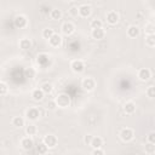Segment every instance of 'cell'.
<instances>
[{
	"label": "cell",
	"instance_id": "cell-35",
	"mask_svg": "<svg viewBox=\"0 0 155 155\" xmlns=\"http://www.w3.org/2000/svg\"><path fill=\"white\" fill-rule=\"evenodd\" d=\"M91 155H105V153H104V150L101 148V149H93L92 153H91Z\"/></svg>",
	"mask_w": 155,
	"mask_h": 155
},
{
	"label": "cell",
	"instance_id": "cell-28",
	"mask_svg": "<svg viewBox=\"0 0 155 155\" xmlns=\"http://www.w3.org/2000/svg\"><path fill=\"white\" fill-rule=\"evenodd\" d=\"M47 150H48V148L41 142V143H39L38 145H36V151L39 153V154H46L47 153Z\"/></svg>",
	"mask_w": 155,
	"mask_h": 155
},
{
	"label": "cell",
	"instance_id": "cell-17",
	"mask_svg": "<svg viewBox=\"0 0 155 155\" xmlns=\"http://www.w3.org/2000/svg\"><path fill=\"white\" fill-rule=\"evenodd\" d=\"M124 111L125 114L127 115H132L134 111H136V103L134 102H126L125 105H124Z\"/></svg>",
	"mask_w": 155,
	"mask_h": 155
},
{
	"label": "cell",
	"instance_id": "cell-16",
	"mask_svg": "<svg viewBox=\"0 0 155 155\" xmlns=\"http://www.w3.org/2000/svg\"><path fill=\"white\" fill-rule=\"evenodd\" d=\"M90 145L92 147V149H101L103 147V138L99 136H93Z\"/></svg>",
	"mask_w": 155,
	"mask_h": 155
},
{
	"label": "cell",
	"instance_id": "cell-29",
	"mask_svg": "<svg viewBox=\"0 0 155 155\" xmlns=\"http://www.w3.org/2000/svg\"><path fill=\"white\" fill-rule=\"evenodd\" d=\"M8 92V86L4 81H0V96H5Z\"/></svg>",
	"mask_w": 155,
	"mask_h": 155
},
{
	"label": "cell",
	"instance_id": "cell-23",
	"mask_svg": "<svg viewBox=\"0 0 155 155\" xmlns=\"http://www.w3.org/2000/svg\"><path fill=\"white\" fill-rule=\"evenodd\" d=\"M40 90H41L45 94H50V93H52V91H53V85L50 84V82H44V84L40 86Z\"/></svg>",
	"mask_w": 155,
	"mask_h": 155
},
{
	"label": "cell",
	"instance_id": "cell-20",
	"mask_svg": "<svg viewBox=\"0 0 155 155\" xmlns=\"http://www.w3.org/2000/svg\"><path fill=\"white\" fill-rule=\"evenodd\" d=\"M19 47H21L23 51L30 50V48H31V41H30V39H27V38L21 39V41H19Z\"/></svg>",
	"mask_w": 155,
	"mask_h": 155
},
{
	"label": "cell",
	"instance_id": "cell-19",
	"mask_svg": "<svg viewBox=\"0 0 155 155\" xmlns=\"http://www.w3.org/2000/svg\"><path fill=\"white\" fill-rule=\"evenodd\" d=\"M11 124H12V126H15V127H17V128H21V127H23V126L25 125V120H24L22 116H15V117L12 119Z\"/></svg>",
	"mask_w": 155,
	"mask_h": 155
},
{
	"label": "cell",
	"instance_id": "cell-31",
	"mask_svg": "<svg viewBox=\"0 0 155 155\" xmlns=\"http://www.w3.org/2000/svg\"><path fill=\"white\" fill-rule=\"evenodd\" d=\"M145 93H147V96L149 97V98H154L155 97V86H149L148 88H147V91H145Z\"/></svg>",
	"mask_w": 155,
	"mask_h": 155
},
{
	"label": "cell",
	"instance_id": "cell-21",
	"mask_svg": "<svg viewBox=\"0 0 155 155\" xmlns=\"http://www.w3.org/2000/svg\"><path fill=\"white\" fill-rule=\"evenodd\" d=\"M38 133V127L34 124H29L28 126H25V134L28 137H33Z\"/></svg>",
	"mask_w": 155,
	"mask_h": 155
},
{
	"label": "cell",
	"instance_id": "cell-22",
	"mask_svg": "<svg viewBox=\"0 0 155 155\" xmlns=\"http://www.w3.org/2000/svg\"><path fill=\"white\" fill-rule=\"evenodd\" d=\"M62 16H63V12H62V10H59V8H52V10L50 11V17H51L53 21L61 19Z\"/></svg>",
	"mask_w": 155,
	"mask_h": 155
},
{
	"label": "cell",
	"instance_id": "cell-27",
	"mask_svg": "<svg viewBox=\"0 0 155 155\" xmlns=\"http://www.w3.org/2000/svg\"><path fill=\"white\" fill-rule=\"evenodd\" d=\"M145 45L149 47H154L155 46V34L154 35H147L145 38Z\"/></svg>",
	"mask_w": 155,
	"mask_h": 155
},
{
	"label": "cell",
	"instance_id": "cell-34",
	"mask_svg": "<svg viewBox=\"0 0 155 155\" xmlns=\"http://www.w3.org/2000/svg\"><path fill=\"white\" fill-rule=\"evenodd\" d=\"M92 134H85L84 136V143L85 144H87V145H90L91 144V140H92Z\"/></svg>",
	"mask_w": 155,
	"mask_h": 155
},
{
	"label": "cell",
	"instance_id": "cell-4",
	"mask_svg": "<svg viewBox=\"0 0 155 155\" xmlns=\"http://www.w3.org/2000/svg\"><path fill=\"white\" fill-rule=\"evenodd\" d=\"M70 69L76 73V74H80L85 70V62L82 59H73L70 62Z\"/></svg>",
	"mask_w": 155,
	"mask_h": 155
},
{
	"label": "cell",
	"instance_id": "cell-36",
	"mask_svg": "<svg viewBox=\"0 0 155 155\" xmlns=\"http://www.w3.org/2000/svg\"><path fill=\"white\" fill-rule=\"evenodd\" d=\"M69 13H70L73 17H76V16H78V7H76V6H73V7H70V10H69Z\"/></svg>",
	"mask_w": 155,
	"mask_h": 155
},
{
	"label": "cell",
	"instance_id": "cell-1",
	"mask_svg": "<svg viewBox=\"0 0 155 155\" xmlns=\"http://www.w3.org/2000/svg\"><path fill=\"white\" fill-rule=\"evenodd\" d=\"M54 102H56V104H57V108L65 109V108H68V107L70 105L71 99H70V96H69L68 93L62 92V93H58V94L56 96Z\"/></svg>",
	"mask_w": 155,
	"mask_h": 155
},
{
	"label": "cell",
	"instance_id": "cell-2",
	"mask_svg": "<svg viewBox=\"0 0 155 155\" xmlns=\"http://www.w3.org/2000/svg\"><path fill=\"white\" fill-rule=\"evenodd\" d=\"M119 136H120V138H121L122 142H126L127 143V142H131L134 138V131L132 128H130V127H125V128H122L120 131Z\"/></svg>",
	"mask_w": 155,
	"mask_h": 155
},
{
	"label": "cell",
	"instance_id": "cell-13",
	"mask_svg": "<svg viewBox=\"0 0 155 155\" xmlns=\"http://www.w3.org/2000/svg\"><path fill=\"white\" fill-rule=\"evenodd\" d=\"M21 147H22V149H24V150H30L33 147H34V140H33V138L31 137H24V138H22V140H21Z\"/></svg>",
	"mask_w": 155,
	"mask_h": 155
},
{
	"label": "cell",
	"instance_id": "cell-7",
	"mask_svg": "<svg viewBox=\"0 0 155 155\" xmlns=\"http://www.w3.org/2000/svg\"><path fill=\"white\" fill-rule=\"evenodd\" d=\"M13 24H15L16 28H18V29H23V28L27 27V24H28V19H27V17H25L24 15H17V16L15 17V19H13Z\"/></svg>",
	"mask_w": 155,
	"mask_h": 155
},
{
	"label": "cell",
	"instance_id": "cell-15",
	"mask_svg": "<svg viewBox=\"0 0 155 155\" xmlns=\"http://www.w3.org/2000/svg\"><path fill=\"white\" fill-rule=\"evenodd\" d=\"M139 34H140V29L138 25H130L127 28V36L134 39V38L139 36Z\"/></svg>",
	"mask_w": 155,
	"mask_h": 155
},
{
	"label": "cell",
	"instance_id": "cell-14",
	"mask_svg": "<svg viewBox=\"0 0 155 155\" xmlns=\"http://www.w3.org/2000/svg\"><path fill=\"white\" fill-rule=\"evenodd\" d=\"M91 36H92V39H94V40H102V39H104V36H105V30H104L103 28L92 29V30H91Z\"/></svg>",
	"mask_w": 155,
	"mask_h": 155
},
{
	"label": "cell",
	"instance_id": "cell-3",
	"mask_svg": "<svg viewBox=\"0 0 155 155\" xmlns=\"http://www.w3.org/2000/svg\"><path fill=\"white\" fill-rule=\"evenodd\" d=\"M81 87L87 91V92H91L96 88V80L91 76H87V78H84L82 81H81Z\"/></svg>",
	"mask_w": 155,
	"mask_h": 155
},
{
	"label": "cell",
	"instance_id": "cell-5",
	"mask_svg": "<svg viewBox=\"0 0 155 155\" xmlns=\"http://www.w3.org/2000/svg\"><path fill=\"white\" fill-rule=\"evenodd\" d=\"M25 117H27V120H29V121H36V120H39V117H40V110H39L38 108H35V107L28 108V109L25 110Z\"/></svg>",
	"mask_w": 155,
	"mask_h": 155
},
{
	"label": "cell",
	"instance_id": "cell-26",
	"mask_svg": "<svg viewBox=\"0 0 155 155\" xmlns=\"http://www.w3.org/2000/svg\"><path fill=\"white\" fill-rule=\"evenodd\" d=\"M53 34H54V30H53L52 28H46V29H44V30H42V33H41L42 38H44V39H46V40H48Z\"/></svg>",
	"mask_w": 155,
	"mask_h": 155
},
{
	"label": "cell",
	"instance_id": "cell-30",
	"mask_svg": "<svg viewBox=\"0 0 155 155\" xmlns=\"http://www.w3.org/2000/svg\"><path fill=\"white\" fill-rule=\"evenodd\" d=\"M144 149H145V153L149 154V155H153V154L155 153V145L151 144V143H147Z\"/></svg>",
	"mask_w": 155,
	"mask_h": 155
},
{
	"label": "cell",
	"instance_id": "cell-12",
	"mask_svg": "<svg viewBox=\"0 0 155 155\" xmlns=\"http://www.w3.org/2000/svg\"><path fill=\"white\" fill-rule=\"evenodd\" d=\"M120 19V16L116 11H109L107 13V22L110 24V25H115Z\"/></svg>",
	"mask_w": 155,
	"mask_h": 155
},
{
	"label": "cell",
	"instance_id": "cell-33",
	"mask_svg": "<svg viewBox=\"0 0 155 155\" xmlns=\"http://www.w3.org/2000/svg\"><path fill=\"white\" fill-rule=\"evenodd\" d=\"M56 108H57V104H56L54 99H53V101H50V102L47 103V109H48V110H54Z\"/></svg>",
	"mask_w": 155,
	"mask_h": 155
},
{
	"label": "cell",
	"instance_id": "cell-32",
	"mask_svg": "<svg viewBox=\"0 0 155 155\" xmlns=\"http://www.w3.org/2000/svg\"><path fill=\"white\" fill-rule=\"evenodd\" d=\"M147 142L148 143H151V144H155V132L154 131H150L147 136Z\"/></svg>",
	"mask_w": 155,
	"mask_h": 155
},
{
	"label": "cell",
	"instance_id": "cell-24",
	"mask_svg": "<svg viewBox=\"0 0 155 155\" xmlns=\"http://www.w3.org/2000/svg\"><path fill=\"white\" fill-rule=\"evenodd\" d=\"M90 27L91 29H99V28H103V22L98 18H94L90 22Z\"/></svg>",
	"mask_w": 155,
	"mask_h": 155
},
{
	"label": "cell",
	"instance_id": "cell-25",
	"mask_svg": "<svg viewBox=\"0 0 155 155\" xmlns=\"http://www.w3.org/2000/svg\"><path fill=\"white\" fill-rule=\"evenodd\" d=\"M144 31L147 33V35H154L155 33V25L153 23H147L144 27Z\"/></svg>",
	"mask_w": 155,
	"mask_h": 155
},
{
	"label": "cell",
	"instance_id": "cell-8",
	"mask_svg": "<svg viewBox=\"0 0 155 155\" xmlns=\"http://www.w3.org/2000/svg\"><path fill=\"white\" fill-rule=\"evenodd\" d=\"M91 12H92V8H91V6L87 5V4H82V5H80V6L78 7V15H79L80 17L87 18V17H90Z\"/></svg>",
	"mask_w": 155,
	"mask_h": 155
},
{
	"label": "cell",
	"instance_id": "cell-6",
	"mask_svg": "<svg viewBox=\"0 0 155 155\" xmlns=\"http://www.w3.org/2000/svg\"><path fill=\"white\" fill-rule=\"evenodd\" d=\"M42 143L48 148V149H53V148H56V145H57V143H58V139H57V137L54 136V134H46L45 137H44V139H42Z\"/></svg>",
	"mask_w": 155,
	"mask_h": 155
},
{
	"label": "cell",
	"instance_id": "cell-10",
	"mask_svg": "<svg viewBox=\"0 0 155 155\" xmlns=\"http://www.w3.org/2000/svg\"><path fill=\"white\" fill-rule=\"evenodd\" d=\"M62 42H63V39H62V35L61 34H58V33H54L50 39H48V44H50V46L51 47H59L61 45H62Z\"/></svg>",
	"mask_w": 155,
	"mask_h": 155
},
{
	"label": "cell",
	"instance_id": "cell-11",
	"mask_svg": "<svg viewBox=\"0 0 155 155\" xmlns=\"http://www.w3.org/2000/svg\"><path fill=\"white\" fill-rule=\"evenodd\" d=\"M137 76L140 81H148L151 78V71L148 68H140L137 73Z\"/></svg>",
	"mask_w": 155,
	"mask_h": 155
},
{
	"label": "cell",
	"instance_id": "cell-18",
	"mask_svg": "<svg viewBox=\"0 0 155 155\" xmlns=\"http://www.w3.org/2000/svg\"><path fill=\"white\" fill-rule=\"evenodd\" d=\"M44 97H45V93L40 90V87L33 90V92H31V98H33L35 102H40V101H42Z\"/></svg>",
	"mask_w": 155,
	"mask_h": 155
},
{
	"label": "cell",
	"instance_id": "cell-9",
	"mask_svg": "<svg viewBox=\"0 0 155 155\" xmlns=\"http://www.w3.org/2000/svg\"><path fill=\"white\" fill-rule=\"evenodd\" d=\"M61 30H62V34H64L67 36H70L75 31V25L71 22H64L61 27Z\"/></svg>",
	"mask_w": 155,
	"mask_h": 155
}]
</instances>
